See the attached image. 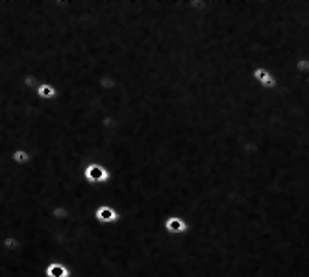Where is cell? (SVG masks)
Segmentation results:
<instances>
[{
    "label": "cell",
    "instance_id": "obj_1",
    "mask_svg": "<svg viewBox=\"0 0 309 277\" xmlns=\"http://www.w3.org/2000/svg\"><path fill=\"white\" fill-rule=\"evenodd\" d=\"M81 177H83V181L89 183V185L98 187V185H106V183H109V179H111V172H109L104 165H100V163H89V165L83 166Z\"/></svg>",
    "mask_w": 309,
    "mask_h": 277
},
{
    "label": "cell",
    "instance_id": "obj_2",
    "mask_svg": "<svg viewBox=\"0 0 309 277\" xmlns=\"http://www.w3.org/2000/svg\"><path fill=\"white\" fill-rule=\"evenodd\" d=\"M163 227L172 237H182L189 231V222L180 214H168L167 218L163 220Z\"/></svg>",
    "mask_w": 309,
    "mask_h": 277
},
{
    "label": "cell",
    "instance_id": "obj_3",
    "mask_svg": "<svg viewBox=\"0 0 309 277\" xmlns=\"http://www.w3.org/2000/svg\"><path fill=\"white\" fill-rule=\"evenodd\" d=\"M252 80H254L261 89H267V91H272V89H276V85H278L276 76L272 74L267 67H263V65H259V67H255V69L252 70Z\"/></svg>",
    "mask_w": 309,
    "mask_h": 277
},
{
    "label": "cell",
    "instance_id": "obj_4",
    "mask_svg": "<svg viewBox=\"0 0 309 277\" xmlns=\"http://www.w3.org/2000/svg\"><path fill=\"white\" fill-rule=\"evenodd\" d=\"M93 218H95V222L100 225L115 224V222L119 220V211H117L113 205H98V207L93 211Z\"/></svg>",
    "mask_w": 309,
    "mask_h": 277
},
{
    "label": "cell",
    "instance_id": "obj_5",
    "mask_svg": "<svg viewBox=\"0 0 309 277\" xmlns=\"http://www.w3.org/2000/svg\"><path fill=\"white\" fill-rule=\"evenodd\" d=\"M45 277H72V270L61 261H50L45 266Z\"/></svg>",
    "mask_w": 309,
    "mask_h": 277
},
{
    "label": "cell",
    "instance_id": "obj_6",
    "mask_svg": "<svg viewBox=\"0 0 309 277\" xmlns=\"http://www.w3.org/2000/svg\"><path fill=\"white\" fill-rule=\"evenodd\" d=\"M35 96H37L39 100L50 102L58 96V89H56V85L54 83H50V81H41L37 85V89H35Z\"/></svg>",
    "mask_w": 309,
    "mask_h": 277
},
{
    "label": "cell",
    "instance_id": "obj_7",
    "mask_svg": "<svg viewBox=\"0 0 309 277\" xmlns=\"http://www.w3.org/2000/svg\"><path fill=\"white\" fill-rule=\"evenodd\" d=\"M11 161L19 166H26V165H30V161H32V154L24 148H17V150H13V154H11Z\"/></svg>",
    "mask_w": 309,
    "mask_h": 277
},
{
    "label": "cell",
    "instance_id": "obj_8",
    "mask_svg": "<svg viewBox=\"0 0 309 277\" xmlns=\"http://www.w3.org/2000/svg\"><path fill=\"white\" fill-rule=\"evenodd\" d=\"M294 70L302 76L309 74V56H298L294 59Z\"/></svg>",
    "mask_w": 309,
    "mask_h": 277
}]
</instances>
